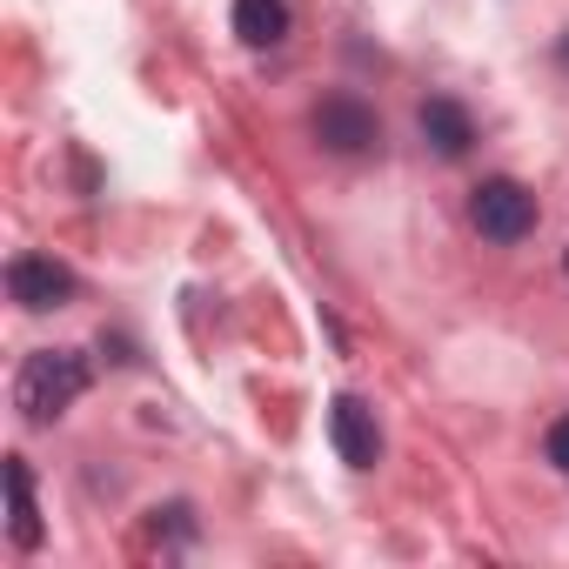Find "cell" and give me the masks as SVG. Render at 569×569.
<instances>
[{
	"label": "cell",
	"mask_w": 569,
	"mask_h": 569,
	"mask_svg": "<svg viewBox=\"0 0 569 569\" xmlns=\"http://www.w3.org/2000/svg\"><path fill=\"white\" fill-rule=\"evenodd\" d=\"M88 396V356L81 349H34L14 376V409L28 422H54Z\"/></svg>",
	"instance_id": "obj_1"
},
{
	"label": "cell",
	"mask_w": 569,
	"mask_h": 569,
	"mask_svg": "<svg viewBox=\"0 0 569 569\" xmlns=\"http://www.w3.org/2000/svg\"><path fill=\"white\" fill-rule=\"evenodd\" d=\"M469 221H476V234H482V241L509 248V241H522V234L536 228V194H529L522 181L496 174V181H482V188L469 194Z\"/></svg>",
	"instance_id": "obj_2"
},
{
	"label": "cell",
	"mask_w": 569,
	"mask_h": 569,
	"mask_svg": "<svg viewBox=\"0 0 569 569\" xmlns=\"http://www.w3.org/2000/svg\"><path fill=\"white\" fill-rule=\"evenodd\" d=\"M309 128H316V141H322L329 154H369V148L382 141L376 108H369V101H356V94H329V101H316Z\"/></svg>",
	"instance_id": "obj_3"
},
{
	"label": "cell",
	"mask_w": 569,
	"mask_h": 569,
	"mask_svg": "<svg viewBox=\"0 0 569 569\" xmlns=\"http://www.w3.org/2000/svg\"><path fill=\"white\" fill-rule=\"evenodd\" d=\"M8 296H14L28 316L68 309V302H74V268L54 261V254H14V261H8Z\"/></svg>",
	"instance_id": "obj_4"
},
{
	"label": "cell",
	"mask_w": 569,
	"mask_h": 569,
	"mask_svg": "<svg viewBox=\"0 0 569 569\" xmlns=\"http://www.w3.org/2000/svg\"><path fill=\"white\" fill-rule=\"evenodd\" d=\"M329 442L349 469H376L382 462V429H376V409L362 396H336L329 402Z\"/></svg>",
	"instance_id": "obj_5"
},
{
	"label": "cell",
	"mask_w": 569,
	"mask_h": 569,
	"mask_svg": "<svg viewBox=\"0 0 569 569\" xmlns=\"http://www.w3.org/2000/svg\"><path fill=\"white\" fill-rule=\"evenodd\" d=\"M422 141H429L442 161H462V154H469V141H476V128H469V108H462V101H449V94L422 101Z\"/></svg>",
	"instance_id": "obj_6"
},
{
	"label": "cell",
	"mask_w": 569,
	"mask_h": 569,
	"mask_svg": "<svg viewBox=\"0 0 569 569\" xmlns=\"http://www.w3.org/2000/svg\"><path fill=\"white\" fill-rule=\"evenodd\" d=\"M8 529L14 549H41V509H34V476L21 456H8Z\"/></svg>",
	"instance_id": "obj_7"
},
{
	"label": "cell",
	"mask_w": 569,
	"mask_h": 569,
	"mask_svg": "<svg viewBox=\"0 0 569 569\" xmlns=\"http://www.w3.org/2000/svg\"><path fill=\"white\" fill-rule=\"evenodd\" d=\"M234 34L248 48H281L289 41V0H234Z\"/></svg>",
	"instance_id": "obj_8"
},
{
	"label": "cell",
	"mask_w": 569,
	"mask_h": 569,
	"mask_svg": "<svg viewBox=\"0 0 569 569\" xmlns=\"http://www.w3.org/2000/svg\"><path fill=\"white\" fill-rule=\"evenodd\" d=\"M542 449H549V462H556V469L569 476V416H562V422H549V436H542Z\"/></svg>",
	"instance_id": "obj_9"
},
{
	"label": "cell",
	"mask_w": 569,
	"mask_h": 569,
	"mask_svg": "<svg viewBox=\"0 0 569 569\" xmlns=\"http://www.w3.org/2000/svg\"><path fill=\"white\" fill-rule=\"evenodd\" d=\"M556 61H562V74H569V34H562V48H556Z\"/></svg>",
	"instance_id": "obj_10"
},
{
	"label": "cell",
	"mask_w": 569,
	"mask_h": 569,
	"mask_svg": "<svg viewBox=\"0 0 569 569\" xmlns=\"http://www.w3.org/2000/svg\"><path fill=\"white\" fill-rule=\"evenodd\" d=\"M562 268H569V248H562Z\"/></svg>",
	"instance_id": "obj_11"
}]
</instances>
